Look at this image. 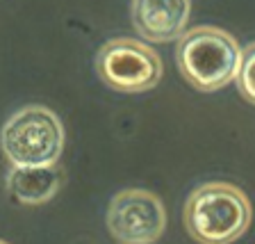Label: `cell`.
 <instances>
[{"label":"cell","instance_id":"cell-1","mask_svg":"<svg viewBox=\"0 0 255 244\" xmlns=\"http://www.w3.org/2000/svg\"><path fill=\"white\" fill-rule=\"evenodd\" d=\"M182 78L201 91H217L237 78L242 48L230 32L198 25L182 32L175 48Z\"/></svg>","mask_w":255,"mask_h":244},{"label":"cell","instance_id":"cell-2","mask_svg":"<svg viewBox=\"0 0 255 244\" xmlns=\"http://www.w3.org/2000/svg\"><path fill=\"white\" fill-rule=\"evenodd\" d=\"M251 224V201L233 183H205L185 203L189 235L205 244L235 242Z\"/></svg>","mask_w":255,"mask_h":244},{"label":"cell","instance_id":"cell-3","mask_svg":"<svg viewBox=\"0 0 255 244\" xmlns=\"http://www.w3.org/2000/svg\"><path fill=\"white\" fill-rule=\"evenodd\" d=\"M0 146L11 165L57 162L64 149L62 121L48 107L27 105L5 121L0 133Z\"/></svg>","mask_w":255,"mask_h":244},{"label":"cell","instance_id":"cell-4","mask_svg":"<svg viewBox=\"0 0 255 244\" xmlns=\"http://www.w3.org/2000/svg\"><path fill=\"white\" fill-rule=\"evenodd\" d=\"M96 71L107 87L123 94H141L162 80V59L148 43L117 37L101 46Z\"/></svg>","mask_w":255,"mask_h":244},{"label":"cell","instance_id":"cell-5","mask_svg":"<svg viewBox=\"0 0 255 244\" xmlns=\"http://www.w3.org/2000/svg\"><path fill=\"white\" fill-rule=\"evenodd\" d=\"M107 231L123 244H150L166 229V210L157 194L141 187L119 192L105 215Z\"/></svg>","mask_w":255,"mask_h":244},{"label":"cell","instance_id":"cell-6","mask_svg":"<svg viewBox=\"0 0 255 244\" xmlns=\"http://www.w3.org/2000/svg\"><path fill=\"white\" fill-rule=\"evenodd\" d=\"M189 11V0H132V25L146 41H175L185 32Z\"/></svg>","mask_w":255,"mask_h":244},{"label":"cell","instance_id":"cell-7","mask_svg":"<svg viewBox=\"0 0 255 244\" xmlns=\"http://www.w3.org/2000/svg\"><path fill=\"white\" fill-rule=\"evenodd\" d=\"M64 171L57 162L48 165H11L7 174V192L23 206H41L59 192Z\"/></svg>","mask_w":255,"mask_h":244},{"label":"cell","instance_id":"cell-8","mask_svg":"<svg viewBox=\"0 0 255 244\" xmlns=\"http://www.w3.org/2000/svg\"><path fill=\"white\" fill-rule=\"evenodd\" d=\"M237 87L249 103L255 105V41L242 48V62L237 71Z\"/></svg>","mask_w":255,"mask_h":244}]
</instances>
